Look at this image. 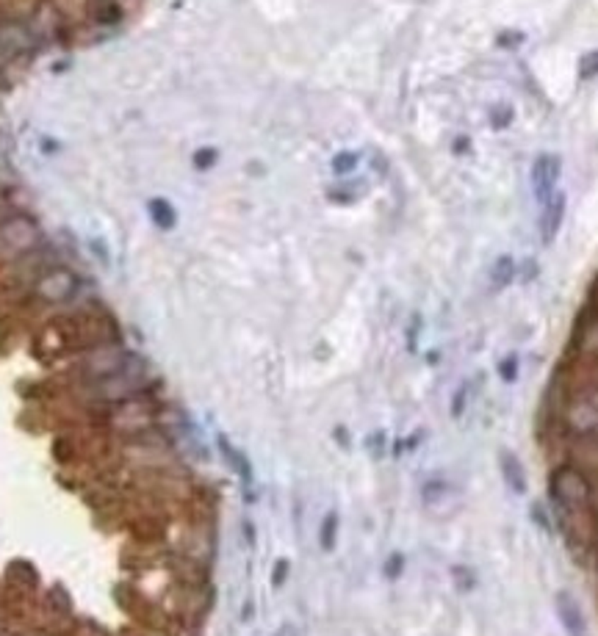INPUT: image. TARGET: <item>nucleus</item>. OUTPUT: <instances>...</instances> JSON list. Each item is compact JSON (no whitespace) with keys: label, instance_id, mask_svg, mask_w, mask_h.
I'll list each match as a JSON object with an SVG mask.
<instances>
[{"label":"nucleus","instance_id":"obj_1","mask_svg":"<svg viewBox=\"0 0 598 636\" xmlns=\"http://www.w3.org/2000/svg\"><path fill=\"white\" fill-rule=\"evenodd\" d=\"M593 478L573 462H560L549 476V495L557 512L563 514H585L593 509Z\"/></svg>","mask_w":598,"mask_h":636},{"label":"nucleus","instance_id":"obj_2","mask_svg":"<svg viewBox=\"0 0 598 636\" xmlns=\"http://www.w3.org/2000/svg\"><path fill=\"white\" fill-rule=\"evenodd\" d=\"M560 169H563V160L551 155V153H543V155L534 158V163H532V191H534L537 205H546L554 196Z\"/></svg>","mask_w":598,"mask_h":636},{"label":"nucleus","instance_id":"obj_3","mask_svg":"<svg viewBox=\"0 0 598 636\" xmlns=\"http://www.w3.org/2000/svg\"><path fill=\"white\" fill-rule=\"evenodd\" d=\"M554 606H557V617H560V623L565 625L568 636H587V623H585L582 606H579V601L570 592H565V589L557 592Z\"/></svg>","mask_w":598,"mask_h":636},{"label":"nucleus","instance_id":"obj_4","mask_svg":"<svg viewBox=\"0 0 598 636\" xmlns=\"http://www.w3.org/2000/svg\"><path fill=\"white\" fill-rule=\"evenodd\" d=\"M565 219V194L563 191H554V196L540 205V238L543 244H551L563 227Z\"/></svg>","mask_w":598,"mask_h":636},{"label":"nucleus","instance_id":"obj_5","mask_svg":"<svg viewBox=\"0 0 598 636\" xmlns=\"http://www.w3.org/2000/svg\"><path fill=\"white\" fill-rule=\"evenodd\" d=\"M216 443H219V451H222L225 462L230 465V471L241 478V484H244V487H252V481H255V471H252L250 459L244 457V451H238V448H235L228 437H219Z\"/></svg>","mask_w":598,"mask_h":636},{"label":"nucleus","instance_id":"obj_6","mask_svg":"<svg viewBox=\"0 0 598 636\" xmlns=\"http://www.w3.org/2000/svg\"><path fill=\"white\" fill-rule=\"evenodd\" d=\"M498 465H501V476L507 481V487H510L515 495H524V493H527V471H524L521 459H518L515 454H510V451H501Z\"/></svg>","mask_w":598,"mask_h":636},{"label":"nucleus","instance_id":"obj_7","mask_svg":"<svg viewBox=\"0 0 598 636\" xmlns=\"http://www.w3.org/2000/svg\"><path fill=\"white\" fill-rule=\"evenodd\" d=\"M515 274H518L515 260H512L510 254H501L496 263L491 266V288H493V290H501V288L512 285Z\"/></svg>","mask_w":598,"mask_h":636},{"label":"nucleus","instance_id":"obj_8","mask_svg":"<svg viewBox=\"0 0 598 636\" xmlns=\"http://www.w3.org/2000/svg\"><path fill=\"white\" fill-rule=\"evenodd\" d=\"M335 542H338V512H327L319 529V545L322 550H332Z\"/></svg>","mask_w":598,"mask_h":636},{"label":"nucleus","instance_id":"obj_9","mask_svg":"<svg viewBox=\"0 0 598 636\" xmlns=\"http://www.w3.org/2000/svg\"><path fill=\"white\" fill-rule=\"evenodd\" d=\"M529 514H532V520L537 523V529H543L546 534H551V531H554V526H551V517H549V512H546V507H543L540 501H534V504H532Z\"/></svg>","mask_w":598,"mask_h":636},{"label":"nucleus","instance_id":"obj_10","mask_svg":"<svg viewBox=\"0 0 598 636\" xmlns=\"http://www.w3.org/2000/svg\"><path fill=\"white\" fill-rule=\"evenodd\" d=\"M579 78H582V81L598 78V50L582 56V61H579Z\"/></svg>","mask_w":598,"mask_h":636},{"label":"nucleus","instance_id":"obj_11","mask_svg":"<svg viewBox=\"0 0 598 636\" xmlns=\"http://www.w3.org/2000/svg\"><path fill=\"white\" fill-rule=\"evenodd\" d=\"M498 377L504 382H515V377H518V357H504L501 363H498Z\"/></svg>","mask_w":598,"mask_h":636},{"label":"nucleus","instance_id":"obj_12","mask_svg":"<svg viewBox=\"0 0 598 636\" xmlns=\"http://www.w3.org/2000/svg\"><path fill=\"white\" fill-rule=\"evenodd\" d=\"M288 570H291L288 559H277V562H274V570H271V587H274V589H280V587L286 584V578H288Z\"/></svg>","mask_w":598,"mask_h":636},{"label":"nucleus","instance_id":"obj_13","mask_svg":"<svg viewBox=\"0 0 598 636\" xmlns=\"http://www.w3.org/2000/svg\"><path fill=\"white\" fill-rule=\"evenodd\" d=\"M401 570H404V556L401 553H391L388 559H385V578H399L401 575Z\"/></svg>","mask_w":598,"mask_h":636},{"label":"nucleus","instance_id":"obj_14","mask_svg":"<svg viewBox=\"0 0 598 636\" xmlns=\"http://www.w3.org/2000/svg\"><path fill=\"white\" fill-rule=\"evenodd\" d=\"M455 581H457V587H460V589H471V587H474V584H476V578H474V575H471V572H465V567H455Z\"/></svg>","mask_w":598,"mask_h":636},{"label":"nucleus","instance_id":"obj_15","mask_svg":"<svg viewBox=\"0 0 598 636\" xmlns=\"http://www.w3.org/2000/svg\"><path fill=\"white\" fill-rule=\"evenodd\" d=\"M465 401H468V384H463V387L457 390V396H455V404H452V415H455V418H460V415H463Z\"/></svg>","mask_w":598,"mask_h":636},{"label":"nucleus","instance_id":"obj_16","mask_svg":"<svg viewBox=\"0 0 598 636\" xmlns=\"http://www.w3.org/2000/svg\"><path fill=\"white\" fill-rule=\"evenodd\" d=\"M244 534H247V537H250V545H252V542H255V526H252V523H250V520H247V523H244Z\"/></svg>","mask_w":598,"mask_h":636},{"label":"nucleus","instance_id":"obj_17","mask_svg":"<svg viewBox=\"0 0 598 636\" xmlns=\"http://www.w3.org/2000/svg\"><path fill=\"white\" fill-rule=\"evenodd\" d=\"M288 631H291V628H280V631H277L274 636H288Z\"/></svg>","mask_w":598,"mask_h":636},{"label":"nucleus","instance_id":"obj_18","mask_svg":"<svg viewBox=\"0 0 598 636\" xmlns=\"http://www.w3.org/2000/svg\"><path fill=\"white\" fill-rule=\"evenodd\" d=\"M596 542H598V531H596Z\"/></svg>","mask_w":598,"mask_h":636}]
</instances>
